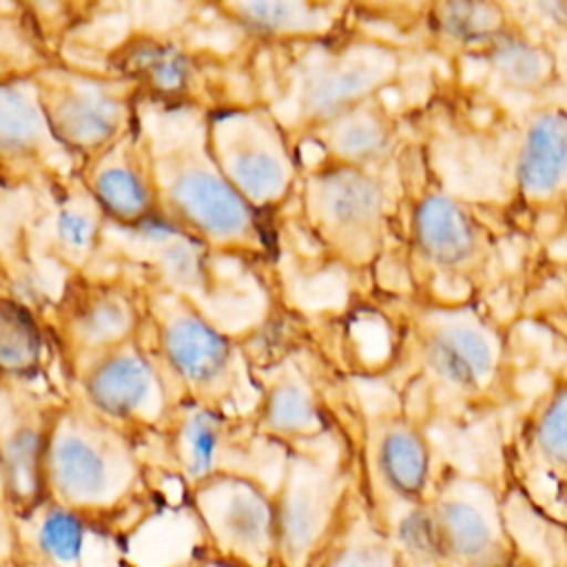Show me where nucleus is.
Masks as SVG:
<instances>
[{
	"label": "nucleus",
	"instance_id": "obj_38",
	"mask_svg": "<svg viewBox=\"0 0 567 567\" xmlns=\"http://www.w3.org/2000/svg\"><path fill=\"white\" fill-rule=\"evenodd\" d=\"M0 190H2V188H0Z\"/></svg>",
	"mask_w": 567,
	"mask_h": 567
},
{
	"label": "nucleus",
	"instance_id": "obj_5",
	"mask_svg": "<svg viewBox=\"0 0 567 567\" xmlns=\"http://www.w3.org/2000/svg\"><path fill=\"white\" fill-rule=\"evenodd\" d=\"M275 51L286 58L275 80L279 100L270 106L297 146L326 122L381 97L399 82L405 60L392 38L350 27V20L330 38Z\"/></svg>",
	"mask_w": 567,
	"mask_h": 567
},
{
	"label": "nucleus",
	"instance_id": "obj_15",
	"mask_svg": "<svg viewBox=\"0 0 567 567\" xmlns=\"http://www.w3.org/2000/svg\"><path fill=\"white\" fill-rule=\"evenodd\" d=\"M354 467L363 501L388 527L419 507L432 487L436 465L427 423L399 403L365 416Z\"/></svg>",
	"mask_w": 567,
	"mask_h": 567
},
{
	"label": "nucleus",
	"instance_id": "obj_10",
	"mask_svg": "<svg viewBox=\"0 0 567 567\" xmlns=\"http://www.w3.org/2000/svg\"><path fill=\"white\" fill-rule=\"evenodd\" d=\"M208 153L230 188L264 219L292 202L301 153L272 106L259 97L206 113Z\"/></svg>",
	"mask_w": 567,
	"mask_h": 567
},
{
	"label": "nucleus",
	"instance_id": "obj_2",
	"mask_svg": "<svg viewBox=\"0 0 567 567\" xmlns=\"http://www.w3.org/2000/svg\"><path fill=\"white\" fill-rule=\"evenodd\" d=\"M159 478L148 447L75 392L53 401L44 454L47 501L82 516L95 538L126 547L162 512Z\"/></svg>",
	"mask_w": 567,
	"mask_h": 567
},
{
	"label": "nucleus",
	"instance_id": "obj_22",
	"mask_svg": "<svg viewBox=\"0 0 567 567\" xmlns=\"http://www.w3.org/2000/svg\"><path fill=\"white\" fill-rule=\"evenodd\" d=\"M109 224L144 230L159 224V199L148 137L137 122L111 146L78 166Z\"/></svg>",
	"mask_w": 567,
	"mask_h": 567
},
{
	"label": "nucleus",
	"instance_id": "obj_20",
	"mask_svg": "<svg viewBox=\"0 0 567 567\" xmlns=\"http://www.w3.org/2000/svg\"><path fill=\"white\" fill-rule=\"evenodd\" d=\"M505 184L532 215L567 206V106L538 102L505 128Z\"/></svg>",
	"mask_w": 567,
	"mask_h": 567
},
{
	"label": "nucleus",
	"instance_id": "obj_23",
	"mask_svg": "<svg viewBox=\"0 0 567 567\" xmlns=\"http://www.w3.org/2000/svg\"><path fill=\"white\" fill-rule=\"evenodd\" d=\"M35 217V246L69 275L89 270L100 252L109 219L78 171L49 184Z\"/></svg>",
	"mask_w": 567,
	"mask_h": 567
},
{
	"label": "nucleus",
	"instance_id": "obj_33",
	"mask_svg": "<svg viewBox=\"0 0 567 567\" xmlns=\"http://www.w3.org/2000/svg\"><path fill=\"white\" fill-rule=\"evenodd\" d=\"M186 567H235V565H230L195 545L193 551L186 556Z\"/></svg>",
	"mask_w": 567,
	"mask_h": 567
},
{
	"label": "nucleus",
	"instance_id": "obj_14",
	"mask_svg": "<svg viewBox=\"0 0 567 567\" xmlns=\"http://www.w3.org/2000/svg\"><path fill=\"white\" fill-rule=\"evenodd\" d=\"M197 547L235 567H279L272 485L255 474H217L182 489Z\"/></svg>",
	"mask_w": 567,
	"mask_h": 567
},
{
	"label": "nucleus",
	"instance_id": "obj_11",
	"mask_svg": "<svg viewBox=\"0 0 567 567\" xmlns=\"http://www.w3.org/2000/svg\"><path fill=\"white\" fill-rule=\"evenodd\" d=\"M51 133L80 164L120 140L140 117L137 86L104 69H86L62 58L33 75Z\"/></svg>",
	"mask_w": 567,
	"mask_h": 567
},
{
	"label": "nucleus",
	"instance_id": "obj_12",
	"mask_svg": "<svg viewBox=\"0 0 567 567\" xmlns=\"http://www.w3.org/2000/svg\"><path fill=\"white\" fill-rule=\"evenodd\" d=\"M146 279L82 270L64 279L44 319L69 381L97 357L135 339L144 326Z\"/></svg>",
	"mask_w": 567,
	"mask_h": 567
},
{
	"label": "nucleus",
	"instance_id": "obj_9",
	"mask_svg": "<svg viewBox=\"0 0 567 567\" xmlns=\"http://www.w3.org/2000/svg\"><path fill=\"white\" fill-rule=\"evenodd\" d=\"M248 354V352H246ZM257 388L255 432L281 454L339 447L357 463V445L339 425L337 372L310 341H290L270 357H248Z\"/></svg>",
	"mask_w": 567,
	"mask_h": 567
},
{
	"label": "nucleus",
	"instance_id": "obj_30",
	"mask_svg": "<svg viewBox=\"0 0 567 567\" xmlns=\"http://www.w3.org/2000/svg\"><path fill=\"white\" fill-rule=\"evenodd\" d=\"M512 18L509 4L498 2H434L423 4V40L450 58H478Z\"/></svg>",
	"mask_w": 567,
	"mask_h": 567
},
{
	"label": "nucleus",
	"instance_id": "obj_16",
	"mask_svg": "<svg viewBox=\"0 0 567 567\" xmlns=\"http://www.w3.org/2000/svg\"><path fill=\"white\" fill-rule=\"evenodd\" d=\"M354 485V461L339 447L284 454L272 485L279 567H308Z\"/></svg>",
	"mask_w": 567,
	"mask_h": 567
},
{
	"label": "nucleus",
	"instance_id": "obj_29",
	"mask_svg": "<svg viewBox=\"0 0 567 567\" xmlns=\"http://www.w3.org/2000/svg\"><path fill=\"white\" fill-rule=\"evenodd\" d=\"M13 547L22 567H86L89 523L51 501L22 520H11Z\"/></svg>",
	"mask_w": 567,
	"mask_h": 567
},
{
	"label": "nucleus",
	"instance_id": "obj_4",
	"mask_svg": "<svg viewBox=\"0 0 567 567\" xmlns=\"http://www.w3.org/2000/svg\"><path fill=\"white\" fill-rule=\"evenodd\" d=\"M142 334L177 403L250 414L257 388L246 346L226 332L193 297L155 275L144 286Z\"/></svg>",
	"mask_w": 567,
	"mask_h": 567
},
{
	"label": "nucleus",
	"instance_id": "obj_28",
	"mask_svg": "<svg viewBox=\"0 0 567 567\" xmlns=\"http://www.w3.org/2000/svg\"><path fill=\"white\" fill-rule=\"evenodd\" d=\"M308 567H405V558L354 485Z\"/></svg>",
	"mask_w": 567,
	"mask_h": 567
},
{
	"label": "nucleus",
	"instance_id": "obj_26",
	"mask_svg": "<svg viewBox=\"0 0 567 567\" xmlns=\"http://www.w3.org/2000/svg\"><path fill=\"white\" fill-rule=\"evenodd\" d=\"M306 146L319 159L388 175L399 155V122L383 97H374L308 133L299 151Z\"/></svg>",
	"mask_w": 567,
	"mask_h": 567
},
{
	"label": "nucleus",
	"instance_id": "obj_27",
	"mask_svg": "<svg viewBox=\"0 0 567 567\" xmlns=\"http://www.w3.org/2000/svg\"><path fill=\"white\" fill-rule=\"evenodd\" d=\"M494 89L509 95L540 100L560 82V55L538 29L514 13L494 42L476 58Z\"/></svg>",
	"mask_w": 567,
	"mask_h": 567
},
{
	"label": "nucleus",
	"instance_id": "obj_35",
	"mask_svg": "<svg viewBox=\"0 0 567 567\" xmlns=\"http://www.w3.org/2000/svg\"><path fill=\"white\" fill-rule=\"evenodd\" d=\"M0 567H22L18 554H16V547H7V549H0Z\"/></svg>",
	"mask_w": 567,
	"mask_h": 567
},
{
	"label": "nucleus",
	"instance_id": "obj_37",
	"mask_svg": "<svg viewBox=\"0 0 567 567\" xmlns=\"http://www.w3.org/2000/svg\"><path fill=\"white\" fill-rule=\"evenodd\" d=\"M113 567H142V565L122 554V556H117V560H115ZM166 567H186V558H182V560H177V563H173V565H166Z\"/></svg>",
	"mask_w": 567,
	"mask_h": 567
},
{
	"label": "nucleus",
	"instance_id": "obj_13",
	"mask_svg": "<svg viewBox=\"0 0 567 567\" xmlns=\"http://www.w3.org/2000/svg\"><path fill=\"white\" fill-rule=\"evenodd\" d=\"M162 476L188 489L217 474H255L268 458L284 456L252 427L248 414H233L182 401L173 408L159 434L148 445Z\"/></svg>",
	"mask_w": 567,
	"mask_h": 567
},
{
	"label": "nucleus",
	"instance_id": "obj_31",
	"mask_svg": "<svg viewBox=\"0 0 567 567\" xmlns=\"http://www.w3.org/2000/svg\"><path fill=\"white\" fill-rule=\"evenodd\" d=\"M51 334L22 299L0 292V379H35L51 352Z\"/></svg>",
	"mask_w": 567,
	"mask_h": 567
},
{
	"label": "nucleus",
	"instance_id": "obj_25",
	"mask_svg": "<svg viewBox=\"0 0 567 567\" xmlns=\"http://www.w3.org/2000/svg\"><path fill=\"white\" fill-rule=\"evenodd\" d=\"M246 40L281 49L330 38L348 24L350 4L310 0L219 2L213 7Z\"/></svg>",
	"mask_w": 567,
	"mask_h": 567
},
{
	"label": "nucleus",
	"instance_id": "obj_7",
	"mask_svg": "<svg viewBox=\"0 0 567 567\" xmlns=\"http://www.w3.org/2000/svg\"><path fill=\"white\" fill-rule=\"evenodd\" d=\"M388 529L403 551L430 554L447 567H525L505 494L454 465L436 467L425 501Z\"/></svg>",
	"mask_w": 567,
	"mask_h": 567
},
{
	"label": "nucleus",
	"instance_id": "obj_32",
	"mask_svg": "<svg viewBox=\"0 0 567 567\" xmlns=\"http://www.w3.org/2000/svg\"><path fill=\"white\" fill-rule=\"evenodd\" d=\"M55 58L33 7L0 2V84L29 80Z\"/></svg>",
	"mask_w": 567,
	"mask_h": 567
},
{
	"label": "nucleus",
	"instance_id": "obj_17",
	"mask_svg": "<svg viewBox=\"0 0 567 567\" xmlns=\"http://www.w3.org/2000/svg\"><path fill=\"white\" fill-rule=\"evenodd\" d=\"M106 69L137 86L140 102L213 111L239 102L226 89V71L215 51L155 29L126 33L106 55Z\"/></svg>",
	"mask_w": 567,
	"mask_h": 567
},
{
	"label": "nucleus",
	"instance_id": "obj_21",
	"mask_svg": "<svg viewBox=\"0 0 567 567\" xmlns=\"http://www.w3.org/2000/svg\"><path fill=\"white\" fill-rule=\"evenodd\" d=\"M75 171L49 128L33 78L0 84V188H47Z\"/></svg>",
	"mask_w": 567,
	"mask_h": 567
},
{
	"label": "nucleus",
	"instance_id": "obj_8",
	"mask_svg": "<svg viewBox=\"0 0 567 567\" xmlns=\"http://www.w3.org/2000/svg\"><path fill=\"white\" fill-rule=\"evenodd\" d=\"M399 193L388 175L315 157L301 162L292 202L310 244L348 272L372 270L394 230Z\"/></svg>",
	"mask_w": 567,
	"mask_h": 567
},
{
	"label": "nucleus",
	"instance_id": "obj_6",
	"mask_svg": "<svg viewBox=\"0 0 567 567\" xmlns=\"http://www.w3.org/2000/svg\"><path fill=\"white\" fill-rule=\"evenodd\" d=\"M405 266L416 295L465 301L496 281L503 237L467 197L430 184L399 202Z\"/></svg>",
	"mask_w": 567,
	"mask_h": 567
},
{
	"label": "nucleus",
	"instance_id": "obj_3",
	"mask_svg": "<svg viewBox=\"0 0 567 567\" xmlns=\"http://www.w3.org/2000/svg\"><path fill=\"white\" fill-rule=\"evenodd\" d=\"M148 137L159 224L217 257L264 261L268 224L224 179L206 146V111L140 102Z\"/></svg>",
	"mask_w": 567,
	"mask_h": 567
},
{
	"label": "nucleus",
	"instance_id": "obj_19",
	"mask_svg": "<svg viewBox=\"0 0 567 567\" xmlns=\"http://www.w3.org/2000/svg\"><path fill=\"white\" fill-rule=\"evenodd\" d=\"M507 470L525 503L556 523L567 514V370L551 374L547 385L516 419ZM554 523V520H551Z\"/></svg>",
	"mask_w": 567,
	"mask_h": 567
},
{
	"label": "nucleus",
	"instance_id": "obj_1",
	"mask_svg": "<svg viewBox=\"0 0 567 567\" xmlns=\"http://www.w3.org/2000/svg\"><path fill=\"white\" fill-rule=\"evenodd\" d=\"M388 312L385 374L399 381V405L421 421L476 419L516 399L509 326L481 301L408 292Z\"/></svg>",
	"mask_w": 567,
	"mask_h": 567
},
{
	"label": "nucleus",
	"instance_id": "obj_18",
	"mask_svg": "<svg viewBox=\"0 0 567 567\" xmlns=\"http://www.w3.org/2000/svg\"><path fill=\"white\" fill-rule=\"evenodd\" d=\"M69 390L146 447L177 405L142 332L84 365L69 381Z\"/></svg>",
	"mask_w": 567,
	"mask_h": 567
},
{
	"label": "nucleus",
	"instance_id": "obj_24",
	"mask_svg": "<svg viewBox=\"0 0 567 567\" xmlns=\"http://www.w3.org/2000/svg\"><path fill=\"white\" fill-rule=\"evenodd\" d=\"M51 403H22L0 421V505L9 520H22L44 501V454Z\"/></svg>",
	"mask_w": 567,
	"mask_h": 567
},
{
	"label": "nucleus",
	"instance_id": "obj_36",
	"mask_svg": "<svg viewBox=\"0 0 567 567\" xmlns=\"http://www.w3.org/2000/svg\"><path fill=\"white\" fill-rule=\"evenodd\" d=\"M558 317H560V323L565 326V334H567V279L565 284L560 286V299H558ZM567 339V337H565Z\"/></svg>",
	"mask_w": 567,
	"mask_h": 567
},
{
	"label": "nucleus",
	"instance_id": "obj_34",
	"mask_svg": "<svg viewBox=\"0 0 567 567\" xmlns=\"http://www.w3.org/2000/svg\"><path fill=\"white\" fill-rule=\"evenodd\" d=\"M403 551V549H401ZM405 567H447L441 560H436L430 554H419V551H403Z\"/></svg>",
	"mask_w": 567,
	"mask_h": 567
}]
</instances>
